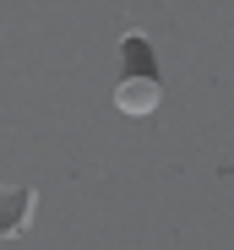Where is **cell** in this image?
Wrapping results in <instances>:
<instances>
[{
  "label": "cell",
  "mask_w": 234,
  "mask_h": 250,
  "mask_svg": "<svg viewBox=\"0 0 234 250\" xmlns=\"http://www.w3.org/2000/svg\"><path fill=\"white\" fill-rule=\"evenodd\" d=\"M33 212H38V190L11 185L6 196H0V234H6V239H22V234L33 229Z\"/></svg>",
  "instance_id": "1"
},
{
  "label": "cell",
  "mask_w": 234,
  "mask_h": 250,
  "mask_svg": "<svg viewBox=\"0 0 234 250\" xmlns=\"http://www.w3.org/2000/svg\"><path fill=\"white\" fill-rule=\"evenodd\" d=\"M120 60H126V82H158V55L142 33H126L120 38Z\"/></svg>",
  "instance_id": "3"
},
{
  "label": "cell",
  "mask_w": 234,
  "mask_h": 250,
  "mask_svg": "<svg viewBox=\"0 0 234 250\" xmlns=\"http://www.w3.org/2000/svg\"><path fill=\"white\" fill-rule=\"evenodd\" d=\"M158 104H164V82H120L114 87V109L131 120H147Z\"/></svg>",
  "instance_id": "2"
}]
</instances>
